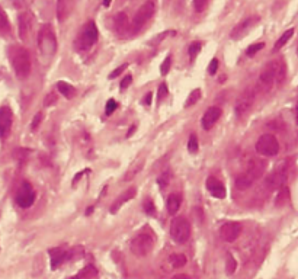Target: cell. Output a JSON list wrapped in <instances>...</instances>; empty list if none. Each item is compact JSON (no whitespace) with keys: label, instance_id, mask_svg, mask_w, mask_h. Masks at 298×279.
I'll list each match as a JSON object with an SVG mask.
<instances>
[{"label":"cell","instance_id":"cell-1","mask_svg":"<svg viewBox=\"0 0 298 279\" xmlns=\"http://www.w3.org/2000/svg\"><path fill=\"white\" fill-rule=\"evenodd\" d=\"M285 73H287V67L282 60H273L271 63H268L259 76L260 89L266 92V90L272 89L273 84L282 83L285 79Z\"/></svg>","mask_w":298,"mask_h":279},{"label":"cell","instance_id":"cell-2","mask_svg":"<svg viewBox=\"0 0 298 279\" xmlns=\"http://www.w3.org/2000/svg\"><path fill=\"white\" fill-rule=\"evenodd\" d=\"M265 169H266V163L263 160H259V159L253 160L249 164L248 170L236 179V188L239 191H246V189H249L257 179H260L263 176Z\"/></svg>","mask_w":298,"mask_h":279},{"label":"cell","instance_id":"cell-3","mask_svg":"<svg viewBox=\"0 0 298 279\" xmlns=\"http://www.w3.org/2000/svg\"><path fill=\"white\" fill-rule=\"evenodd\" d=\"M12 67L19 79H26L31 73V57L24 47H12L9 51Z\"/></svg>","mask_w":298,"mask_h":279},{"label":"cell","instance_id":"cell-4","mask_svg":"<svg viewBox=\"0 0 298 279\" xmlns=\"http://www.w3.org/2000/svg\"><path fill=\"white\" fill-rule=\"evenodd\" d=\"M98 38H99V32H98L96 24L93 21H90L82 28L80 34L77 35L75 41V48L77 51L90 50L96 44Z\"/></svg>","mask_w":298,"mask_h":279},{"label":"cell","instance_id":"cell-5","mask_svg":"<svg viewBox=\"0 0 298 279\" xmlns=\"http://www.w3.org/2000/svg\"><path fill=\"white\" fill-rule=\"evenodd\" d=\"M38 47L43 55L51 57L57 50V38L50 25H44L38 34Z\"/></svg>","mask_w":298,"mask_h":279},{"label":"cell","instance_id":"cell-6","mask_svg":"<svg viewBox=\"0 0 298 279\" xmlns=\"http://www.w3.org/2000/svg\"><path fill=\"white\" fill-rule=\"evenodd\" d=\"M170 237L177 244H183L191 237V224L186 218L177 217L170 224Z\"/></svg>","mask_w":298,"mask_h":279},{"label":"cell","instance_id":"cell-7","mask_svg":"<svg viewBox=\"0 0 298 279\" xmlns=\"http://www.w3.org/2000/svg\"><path fill=\"white\" fill-rule=\"evenodd\" d=\"M154 246V240L150 236L149 233H141L138 236H135L131 241V252L132 254L138 256V257H144L153 250Z\"/></svg>","mask_w":298,"mask_h":279},{"label":"cell","instance_id":"cell-8","mask_svg":"<svg viewBox=\"0 0 298 279\" xmlns=\"http://www.w3.org/2000/svg\"><path fill=\"white\" fill-rule=\"evenodd\" d=\"M256 152L265 157L276 156L279 152V143H278L276 137L272 134H263L256 143Z\"/></svg>","mask_w":298,"mask_h":279},{"label":"cell","instance_id":"cell-9","mask_svg":"<svg viewBox=\"0 0 298 279\" xmlns=\"http://www.w3.org/2000/svg\"><path fill=\"white\" fill-rule=\"evenodd\" d=\"M287 179H288V166L285 163H281L272 173L265 179V185L271 191H276V189L285 186Z\"/></svg>","mask_w":298,"mask_h":279},{"label":"cell","instance_id":"cell-10","mask_svg":"<svg viewBox=\"0 0 298 279\" xmlns=\"http://www.w3.org/2000/svg\"><path fill=\"white\" fill-rule=\"evenodd\" d=\"M255 102V90L253 89H246L236 101V106H234V112L239 118L245 117L249 111L252 109Z\"/></svg>","mask_w":298,"mask_h":279},{"label":"cell","instance_id":"cell-11","mask_svg":"<svg viewBox=\"0 0 298 279\" xmlns=\"http://www.w3.org/2000/svg\"><path fill=\"white\" fill-rule=\"evenodd\" d=\"M154 9H156V7H154V3H153V1H146V3L137 10V13H135V16H134V21H132V26H134L135 31H138L140 28H143V26L149 22L150 19H151V16L154 15Z\"/></svg>","mask_w":298,"mask_h":279},{"label":"cell","instance_id":"cell-12","mask_svg":"<svg viewBox=\"0 0 298 279\" xmlns=\"http://www.w3.org/2000/svg\"><path fill=\"white\" fill-rule=\"evenodd\" d=\"M35 201V191L29 182H24L16 194V203L21 208H29Z\"/></svg>","mask_w":298,"mask_h":279},{"label":"cell","instance_id":"cell-13","mask_svg":"<svg viewBox=\"0 0 298 279\" xmlns=\"http://www.w3.org/2000/svg\"><path fill=\"white\" fill-rule=\"evenodd\" d=\"M242 224L240 223H225L221 226V229H220V237L223 239L225 243H234L239 237H240V234H242Z\"/></svg>","mask_w":298,"mask_h":279},{"label":"cell","instance_id":"cell-14","mask_svg":"<svg viewBox=\"0 0 298 279\" xmlns=\"http://www.w3.org/2000/svg\"><path fill=\"white\" fill-rule=\"evenodd\" d=\"M76 250H67V249H63V247H57V249H51L50 250V257H51V269H57L60 268L66 260L72 259Z\"/></svg>","mask_w":298,"mask_h":279},{"label":"cell","instance_id":"cell-15","mask_svg":"<svg viewBox=\"0 0 298 279\" xmlns=\"http://www.w3.org/2000/svg\"><path fill=\"white\" fill-rule=\"evenodd\" d=\"M220 117H221V108H218V106H211V108H208V109L204 112L202 120H201L202 128L207 129V131L211 129V128L217 124V121L220 120Z\"/></svg>","mask_w":298,"mask_h":279},{"label":"cell","instance_id":"cell-16","mask_svg":"<svg viewBox=\"0 0 298 279\" xmlns=\"http://www.w3.org/2000/svg\"><path fill=\"white\" fill-rule=\"evenodd\" d=\"M12 122H13V112L9 106H3L0 108V137L4 138L10 128H12Z\"/></svg>","mask_w":298,"mask_h":279},{"label":"cell","instance_id":"cell-17","mask_svg":"<svg viewBox=\"0 0 298 279\" xmlns=\"http://www.w3.org/2000/svg\"><path fill=\"white\" fill-rule=\"evenodd\" d=\"M205 186H207L208 192H210L214 198H220V199H223V198H225V195H227L225 186H224L220 180H217V179L214 178V176L207 179Z\"/></svg>","mask_w":298,"mask_h":279},{"label":"cell","instance_id":"cell-18","mask_svg":"<svg viewBox=\"0 0 298 279\" xmlns=\"http://www.w3.org/2000/svg\"><path fill=\"white\" fill-rule=\"evenodd\" d=\"M75 9V0H57V19L64 22Z\"/></svg>","mask_w":298,"mask_h":279},{"label":"cell","instance_id":"cell-19","mask_svg":"<svg viewBox=\"0 0 298 279\" xmlns=\"http://www.w3.org/2000/svg\"><path fill=\"white\" fill-rule=\"evenodd\" d=\"M256 21H257V18H246L245 21H242L240 24H237V25L233 28L230 37H231L233 40H239V38L245 37V35L249 32V29L255 25Z\"/></svg>","mask_w":298,"mask_h":279},{"label":"cell","instance_id":"cell-20","mask_svg":"<svg viewBox=\"0 0 298 279\" xmlns=\"http://www.w3.org/2000/svg\"><path fill=\"white\" fill-rule=\"evenodd\" d=\"M137 195V189L135 188H129V189H125L124 192L115 199V202L114 205L111 206V214H115V212H118L120 209H121V206L127 203L128 201H131L134 197Z\"/></svg>","mask_w":298,"mask_h":279},{"label":"cell","instance_id":"cell-21","mask_svg":"<svg viewBox=\"0 0 298 279\" xmlns=\"http://www.w3.org/2000/svg\"><path fill=\"white\" fill-rule=\"evenodd\" d=\"M18 25H19V37L26 41L28 40V35L31 32V25H32V18L31 15L25 12V13H21L19 18H18Z\"/></svg>","mask_w":298,"mask_h":279},{"label":"cell","instance_id":"cell-22","mask_svg":"<svg viewBox=\"0 0 298 279\" xmlns=\"http://www.w3.org/2000/svg\"><path fill=\"white\" fill-rule=\"evenodd\" d=\"M143 167H144V157H141V159H138L135 163H132L129 167H128V170H127V173L124 175V182H129V180H132V179L135 178L141 170H143Z\"/></svg>","mask_w":298,"mask_h":279},{"label":"cell","instance_id":"cell-23","mask_svg":"<svg viewBox=\"0 0 298 279\" xmlns=\"http://www.w3.org/2000/svg\"><path fill=\"white\" fill-rule=\"evenodd\" d=\"M180 205H182V198H180V195H177V194H172V195H169V197H168V201H166V208H168V211H169V214H170V215H173V214H176V212L179 211Z\"/></svg>","mask_w":298,"mask_h":279},{"label":"cell","instance_id":"cell-24","mask_svg":"<svg viewBox=\"0 0 298 279\" xmlns=\"http://www.w3.org/2000/svg\"><path fill=\"white\" fill-rule=\"evenodd\" d=\"M288 199H290V191H288V188L287 186L279 188L278 189V195L275 198V205L276 206H284L285 203L288 202Z\"/></svg>","mask_w":298,"mask_h":279},{"label":"cell","instance_id":"cell-25","mask_svg":"<svg viewBox=\"0 0 298 279\" xmlns=\"http://www.w3.org/2000/svg\"><path fill=\"white\" fill-rule=\"evenodd\" d=\"M57 89H58V92H60L63 96H66V98H69V99H72L76 95L75 87H73L72 84H69V83H64V81H58Z\"/></svg>","mask_w":298,"mask_h":279},{"label":"cell","instance_id":"cell-26","mask_svg":"<svg viewBox=\"0 0 298 279\" xmlns=\"http://www.w3.org/2000/svg\"><path fill=\"white\" fill-rule=\"evenodd\" d=\"M294 35V28H290V29H287L279 38H278V41L275 42V47H273V50H281L290 40H291V37Z\"/></svg>","mask_w":298,"mask_h":279},{"label":"cell","instance_id":"cell-27","mask_svg":"<svg viewBox=\"0 0 298 279\" xmlns=\"http://www.w3.org/2000/svg\"><path fill=\"white\" fill-rule=\"evenodd\" d=\"M114 22H115V28L118 32H124L128 26V18L125 13H118L115 18H114Z\"/></svg>","mask_w":298,"mask_h":279},{"label":"cell","instance_id":"cell-28","mask_svg":"<svg viewBox=\"0 0 298 279\" xmlns=\"http://www.w3.org/2000/svg\"><path fill=\"white\" fill-rule=\"evenodd\" d=\"M98 275V271H96V268L95 266H86V268H83L80 272H79V278L80 279H90V278H95Z\"/></svg>","mask_w":298,"mask_h":279},{"label":"cell","instance_id":"cell-29","mask_svg":"<svg viewBox=\"0 0 298 279\" xmlns=\"http://www.w3.org/2000/svg\"><path fill=\"white\" fill-rule=\"evenodd\" d=\"M169 262L172 263L173 268H183L186 265V256L185 254H172Z\"/></svg>","mask_w":298,"mask_h":279},{"label":"cell","instance_id":"cell-30","mask_svg":"<svg viewBox=\"0 0 298 279\" xmlns=\"http://www.w3.org/2000/svg\"><path fill=\"white\" fill-rule=\"evenodd\" d=\"M201 95H202L201 89H195V90H192V92H191V95H189V96H188V99H186L185 106H186V108L194 106V105H195V103L201 99Z\"/></svg>","mask_w":298,"mask_h":279},{"label":"cell","instance_id":"cell-31","mask_svg":"<svg viewBox=\"0 0 298 279\" xmlns=\"http://www.w3.org/2000/svg\"><path fill=\"white\" fill-rule=\"evenodd\" d=\"M10 31V24L7 19V15L4 13L3 9H0V32H9Z\"/></svg>","mask_w":298,"mask_h":279},{"label":"cell","instance_id":"cell-32","mask_svg":"<svg viewBox=\"0 0 298 279\" xmlns=\"http://www.w3.org/2000/svg\"><path fill=\"white\" fill-rule=\"evenodd\" d=\"M236 268H237V262H236V259L230 254V256L227 257V262H225V272H227V275H233V274L236 272Z\"/></svg>","mask_w":298,"mask_h":279},{"label":"cell","instance_id":"cell-33","mask_svg":"<svg viewBox=\"0 0 298 279\" xmlns=\"http://www.w3.org/2000/svg\"><path fill=\"white\" fill-rule=\"evenodd\" d=\"M170 35H174V31H165V32H162V34L156 35V37L150 41V45H157V44H160L166 37H170Z\"/></svg>","mask_w":298,"mask_h":279},{"label":"cell","instance_id":"cell-34","mask_svg":"<svg viewBox=\"0 0 298 279\" xmlns=\"http://www.w3.org/2000/svg\"><path fill=\"white\" fill-rule=\"evenodd\" d=\"M170 178H172V173L169 172V170H166L160 178L157 179V183H159V186H160V189H165L168 185H169V182H170Z\"/></svg>","mask_w":298,"mask_h":279},{"label":"cell","instance_id":"cell-35","mask_svg":"<svg viewBox=\"0 0 298 279\" xmlns=\"http://www.w3.org/2000/svg\"><path fill=\"white\" fill-rule=\"evenodd\" d=\"M188 150L189 153H197L198 152V138L195 134H192L189 137V141H188Z\"/></svg>","mask_w":298,"mask_h":279},{"label":"cell","instance_id":"cell-36","mask_svg":"<svg viewBox=\"0 0 298 279\" xmlns=\"http://www.w3.org/2000/svg\"><path fill=\"white\" fill-rule=\"evenodd\" d=\"M170 66H172V57L168 55V57L165 58V61L162 63V66H160V72H162V75H168L169 70H170Z\"/></svg>","mask_w":298,"mask_h":279},{"label":"cell","instance_id":"cell-37","mask_svg":"<svg viewBox=\"0 0 298 279\" xmlns=\"http://www.w3.org/2000/svg\"><path fill=\"white\" fill-rule=\"evenodd\" d=\"M192 4H194V10L198 12V13H201V12H204V9L207 7L208 0H194Z\"/></svg>","mask_w":298,"mask_h":279},{"label":"cell","instance_id":"cell-38","mask_svg":"<svg viewBox=\"0 0 298 279\" xmlns=\"http://www.w3.org/2000/svg\"><path fill=\"white\" fill-rule=\"evenodd\" d=\"M262 48H265V44H263V42H260V44H255V45H250V47L248 48V51H246V54H248L249 57H253L255 54H257Z\"/></svg>","mask_w":298,"mask_h":279},{"label":"cell","instance_id":"cell-39","mask_svg":"<svg viewBox=\"0 0 298 279\" xmlns=\"http://www.w3.org/2000/svg\"><path fill=\"white\" fill-rule=\"evenodd\" d=\"M201 48H202V45H201L199 42H194V44H191V47H189V57H191V60H194V58L198 55Z\"/></svg>","mask_w":298,"mask_h":279},{"label":"cell","instance_id":"cell-40","mask_svg":"<svg viewBox=\"0 0 298 279\" xmlns=\"http://www.w3.org/2000/svg\"><path fill=\"white\" fill-rule=\"evenodd\" d=\"M218 66H220V61H218V58H213L211 60V63H210V66H208V73L213 76V75H215L217 72H218Z\"/></svg>","mask_w":298,"mask_h":279},{"label":"cell","instance_id":"cell-41","mask_svg":"<svg viewBox=\"0 0 298 279\" xmlns=\"http://www.w3.org/2000/svg\"><path fill=\"white\" fill-rule=\"evenodd\" d=\"M166 96H168V86H166L165 83H162L160 87H159V92H157V99H159V102H160L163 101Z\"/></svg>","mask_w":298,"mask_h":279},{"label":"cell","instance_id":"cell-42","mask_svg":"<svg viewBox=\"0 0 298 279\" xmlns=\"http://www.w3.org/2000/svg\"><path fill=\"white\" fill-rule=\"evenodd\" d=\"M117 106H118V103L114 101V99H109V101L106 102V109H105V114L106 115H111L115 109H117Z\"/></svg>","mask_w":298,"mask_h":279},{"label":"cell","instance_id":"cell-43","mask_svg":"<svg viewBox=\"0 0 298 279\" xmlns=\"http://www.w3.org/2000/svg\"><path fill=\"white\" fill-rule=\"evenodd\" d=\"M144 211H146V214H149V215H154L156 214V208H154V203L151 199H147L146 202H144Z\"/></svg>","mask_w":298,"mask_h":279},{"label":"cell","instance_id":"cell-44","mask_svg":"<svg viewBox=\"0 0 298 279\" xmlns=\"http://www.w3.org/2000/svg\"><path fill=\"white\" fill-rule=\"evenodd\" d=\"M127 67H128V64H121L118 69H115V70H114V72L109 75V79H115V77H118L120 75H121V73H123V72H124Z\"/></svg>","mask_w":298,"mask_h":279},{"label":"cell","instance_id":"cell-45","mask_svg":"<svg viewBox=\"0 0 298 279\" xmlns=\"http://www.w3.org/2000/svg\"><path fill=\"white\" fill-rule=\"evenodd\" d=\"M41 117H43V115H41V112H38V114L34 117V121H32V124H31V129H32V131H35V129L38 128L40 122H41Z\"/></svg>","mask_w":298,"mask_h":279},{"label":"cell","instance_id":"cell-46","mask_svg":"<svg viewBox=\"0 0 298 279\" xmlns=\"http://www.w3.org/2000/svg\"><path fill=\"white\" fill-rule=\"evenodd\" d=\"M132 83V76H129V75H127L125 79L121 81V90H124L127 87H129V84Z\"/></svg>","mask_w":298,"mask_h":279},{"label":"cell","instance_id":"cell-47","mask_svg":"<svg viewBox=\"0 0 298 279\" xmlns=\"http://www.w3.org/2000/svg\"><path fill=\"white\" fill-rule=\"evenodd\" d=\"M57 102V96L54 95V93H50L47 98H45V101H44V105L45 106H51V105H54Z\"/></svg>","mask_w":298,"mask_h":279},{"label":"cell","instance_id":"cell-48","mask_svg":"<svg viewBox=\"0 0 298 279\" xmlns=\"http://www.w3.org/2000/svg\"><path fill=\"white\" fill-rule=\"evenodd\" d=\"M9 1H10L12 6L16 7V9H21V7H24L26 4V0H9Z\"/></svg>","mask_w":298,"mask_h":279},{"label":"cell","instance_id":"cell-49","mask_svg":"<svg viewBox=\"0 0 298 279\" xmlns=\"http://www.w3.org/2000/svg\"><path fill=\"white\" fill-rule=\"evenodd\" d=\"M172 279H191L186 274H177V275H174Z\"/></svg>","mask_w":298,"mask_h":279},{"label":"cell","instance_id":"cell-50","mask_svg":"<svg viewBox=\"0 0 298 279\" xmlns=\"http://www.w3.org/2000/svg\"><path fill=\"white\" fill-rule=\"evenodd\" d=\"M87 172H89V170H83V172L77 173V175H76V176H75V180H73V185H76V182H77L79 179L82 178V175H85V173H87Z\"/></svg>","mask_w":298,"mask_h":279},{"label":"cell","instance_id":"cell-51","mask_svg":"<svg viewBox=\"0 0 298 279\" xmlns=\"http://www.w3.org/2000/svg\"><path fill=\"white\" fill-rule=\"evenodd\" d=\"M151 99H153V95H151V93H147L146 98H144V103H146V105H151Z\"/></svg>","mask_w":298,"mask_h":279},{"label":"cell","instance_id":"cell-52","mask_svg":"<svg viewBox=\"0 0 298 279\" xmlns=\"http://www.w3.org/2000/svg\"><path fill=\"white\" fill-rule=\"evenodd\" d=\"M134 131H135V127H131L129 128V131H128V134H127V137H131L132 134H134Z\"/></svg>","mask_w":298,"mask_h":279},{"label":"cell","instance_id":"cell-53","mask_svg":"<svg viewBox=\"0 0 298 279\" xmlns=\"http://www.w3.org/2000/svg\"><path fill=\"white\" fill-rule=\"evenodd\" d=\"M109 4H111V0H103V6L105 7H109Z\"/></svg>","mask_w":298,"mask_h":279},{"label":"cell","instance_id":"cell-54","mask_svg":"<svg viewBox=\"0 0 298 279\" xmlns=\"http://www.w3.org/2000/svg\"><path fill=\"white\" fill-rule=\"evenodd\" d=\"M296 120H297V124H298V105L297 108H296Z\"/></svg>","mask_w":298,"mask_h":279},{"label":"cell","instance_id":"cell-55","mask_svg":"<svg viewBox=\"0 0 298 279\" xmlns=\"http://www.w3.org/2000/svg\"><path fill=\"white\" fill-rule=\"evenodd\" d=\"M69 279H80L79 277H72V278H69Z\"/></svg>","mask_w":298,"mask_h":279}]
</instances>
